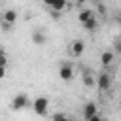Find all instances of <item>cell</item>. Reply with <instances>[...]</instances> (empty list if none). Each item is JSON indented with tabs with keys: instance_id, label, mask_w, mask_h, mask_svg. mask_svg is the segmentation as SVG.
Masks as SVG:
<instances>
[{
	"instance_id": "6da1fadb",
	"label": "cell",
	"mask_w": 121,
	"mask_h": 121,
	"mask_svg": "<svg viewBox=\"0 0 121 121\" xmlns=\"http://www.w3.org/2000/svg\"><path fill=\"white\" fill-rule=\"evenodd\" d=\"M47 106H49V100H47L45 96H38V98L32 102V108H34V112H36L38 115H45V113H47Z\"/></svg>"
},
{
	"instance_id": "7a4b0ae2",
	"label": "cell",
	"mask_w": 121,
	"mask_h": 121,
	"mask_svg": "<svg viewBox=\"0 0 121 121\" xmlns=\"http://www.w3.org/2000/svg\"><path fill=\"white\" fill-rule=\"evenodd\" d=\"M28 106V98L26 95H15L13 100H11V110H23Z\"/></svg>"
},
{
	"instance_id": "3957f363",
	"label": "cell",
	"mask_w": 121,
	"mask_h": 121,
	"mask_svg": "<svg viewBox=\"0 0 121 121\" xmlns=\"http://www.w3.org/2000/svg\"><path fill=\"white\" fill-rule=\"evenodd\" d=\"M59 76H60L62 81H70V79L74 78V68H72L70 64H62V66L59 68Z\"/></svg>"
},
{
	"instance_id": "277c9868",
	"label": "cell",
	"mask_w": 121,
	"mask_h": 121,
	"mask_svg": "<svg viewBox=\"0 0 121 121\" xmlns=\"http://www.w3.org/2000/svg\"><path fill=\"white\" fill-rule=\"evenodd\" d=\"M96 85H98V91H108V89H110V85H112V78H110V74H106V72H104V74H100V76H98V83H96Z\"/></svg>"
},
{
	"instance_id": "5b68a950",
	"label": "cell",
	"mask_w": 121,
	"mask_h": 121,
	"mask_svg": "<svg viewBox=\"0 0 121 121\" xmlns=\"http://www.w3.org/2000/svg\"><path fill=\"white\" fill-rule=\"evenodd\" d=\"M45 6H49L53 11H62L66 8V0H43Z\"/></svg>"
},
{
	"instance_id": "8992f818",
	"label": "cell",
	"mask_w": 121,
	"mask_h": 121,
	"mask_svg": "<svg viewBox=\"0 0 121 121\" xmlns=\"http://www.w3.org/2000/svg\"><path fill=\"white\" fill-rule=\"evenodd\" d=\"M83 49H85V43H83L81 40H76V42H72V45H70V51H72L74 57H79V55L83 53Z\"/></svg>"
},
{
	"instance_id": "52a82bcc",
	"label": "cell",
	"mask_w": 121,
	"mask_h": 121,
	"mask_svg": "<svg viewBox=\"0 0 121 121\" xmlns=\"http://www.w3.org/2000/svg\"><path fill=\"white\" fill-rule=\"evenodd\" d=\"M96 113V104H93V102H87L85 106H83V117L85 119H89L91 115H95Z\"/></svg>"
},
{
	"instance_id": "ba28073f",
	"label": "cell",
	"mask_w": 121,
	"mask_h": 121,
	"mask_svg": "<svg viewBox=\"0 0 121 121\" xmlns=\"http://www.w3.org/2000/svg\"><path fill=\"white\" fill-rule=\"evenodd\" d=\"M93 17H96L93 9H81V11H79V15H78L79 23H85V21H89V19H93Z\"/></svg>"
},
{
	"instance_id": "9c48e42d",
	"label": "cell",
	"mask_w": 121,
	"mask_h": 121,
	"mask_svg": "<svg viewBox=\"0 0 121 121\" xmlns=\"http://www.w3.org/2000/svg\"><path fill=\"white\" fill-rule=\"evenodd\" d=\"M2 19L6 21V25H13V23L17 21V13H15L13 9H8V11H4V15H2Z\"/></svg>"
},
{
	"instance_id": "30bf717a",
	"label": "cell",
	"mask_w": 121,
	"mask_h": 121,
	"mask_svg": "<svg viewBox=\"0 0 121 121\" xmlns=\"http://www.w3.org/2000/svg\"><path fill=\"white\" fill-rule=\"evenodd\" d=\"M81 25H83V28H85V30L93 32V30H96V26H98V21H96V17H93V19H89V21L81 23Z\"/></svg>"
},
{
	"instance_id": "8fae6325",
	"label": "cell",
	"mask_w": 121,
	"mask_h": 121,
	"mask_svg": "<svg viewBox=\"0 0 121 121\" xmlns=\"http://www.w3.org/2000/svg\"><path fill=\"white\" fill-rule=\"evenodd\" d=\"M100 62H102L104 66L112 64V62H113V53H112V51H104V53L100 55Z\"/></svg>"
},
{
	"instance_id": "7c38bea8",
	"label": "cell",
	"mask_w": 121,
	"mask_h": 121,
	"mask_svg": "<svg viewBox=\"0 0 121 121\" xmlns=\"http://www.w3.org/2000/svg\"><path fill=\"white\" fill-rule=\"evenodd\" d=\"M32 42H34L36 45H42V43H45V36H43L42 32H38V30H36V32L32 34Z\"/></svg>"
},
{
	"instance_id": "4fadbf2b",
	"label": "cell",
	"mask_w": 121,
	"mask_h": 121,
	"mask_svg": "<svg viewBox=\"0 0 121 121\" xmlns=\"http://www.w3.org/2000/svg\"><path fill=\"white\" fill-rule=\"evenodd\" d=\"M83 83H85L87 87H93V85H95V81H93V78H91V74H89L87 70L83 72Z\"/></svg>"
},
{
	"instance_id": "5bb4252c",
	"label": "cell",
	"mask_w": 121,
	"mask_h": 121,
	"mask_svg": "<svg viewBox=\"0 0 121 121\" xmlns=\"http://www.w3.org/2000/svg\"><path fill=\"white\" fill-rule=\"evenodd\" d=\"M53 121H70L66 115H62V113H57L55 117H53Z\"/></svg>"
},
{
	"instance_id": "9a60e30c",
	"label": "cell",
	"mask_w": 121,
	"mask_h": 121,
	"mask_svg": "<svg viewBox=\"0 0 121 121\" xmlns=\"http://www.w3.org/2000/svg\"><path fill=\"white\" fill-rule=\"evenodd\" d=\"M6 64H8V57L0 51V66H6Z\"/></svg>"
},
{
	"instance_id": "2e32d148",
	"label": "cell",
	"mask_w": 121,
	"mask_h": 121,
	"mask_svg": "<svg viewBox=\"0 0 121 121\" xmlns=\"http://www.w3.org/2000/svg\"><path fill=\"white\" fill-rule=\"evenodd\" d=\"M96 9H98V13H100V15H106V6H104L102 2L98 4V8H96Z\"/></svg>"
},
{
	"instance_id": "e0dca14e",
	"label": "cell",
	"mask_w": 121,
	"mask_h": 121,
	"mask_svg": "<svg viewBox=\"0 0 121 121\" xmlns=\"http://www.w3.org/2000/svg\"><path fill=\"white\" fill-rule=\"evenodd\" d=\"M85 121H102V117L98 115V113H95V115H91L89 119H85Z\"/></svg>"
},
{
	"instance_id": "ac0fdd59",
	"label": "cell",
	"mask_w": 121,
	"mask_h": 121,
	"mask_svg": "<svg viewBox=\"0 0 121 121\" xmlns=\"http://www.w3.org/2000/svg\"><path fill=\"white\" fill-rule=\"evenodd\" d=\"M6 76V66H0V79Z\"/></svg>"
},
{
	"instance_id": "d6986e66",
	"label": "cell",
	"mask_w": 121,
	"mask_h": 121,
	"mask_svg": "<svg viewBox=\"0 0 121 121\" xmlns=\"http://www.w3.org/2000/svg\"><path fill=\"white\" fill-rule=\"evenodd\" d=\"M115 49H117V53H121V42H117V43H115Z\"/></svg>"
},
{
	"instance_id": "ffe728a7",
	"label": "cell",
	"mask_w": 121,
	"mask_h": 121,
	"mask_svg": "<svg viewBox=\"0 0 121 121\" xmlns=\"http://www.w3.org/2000/svg\"><path fill=\"white\" fill-rule=\"evenodd\" d=\"M85 2H87V0H76V4H78V6H83Z\"/></svg>"
},
{
	"instance_id": "44dd1931",
	"label": "cell",
	"mask_w": 121,
	"mask_h": 121,
	"mask_svg": "<svg viewBox=\"0 0 121 121\" xmlns=\"http://www.w3.org/2000/svg\"><path fill=\"white\" fill-rule=\"evenodd\" d=\"M102 121H108V119H102Z\"/></svg>"
}]
</instances>
